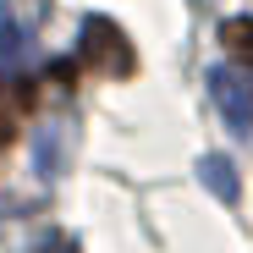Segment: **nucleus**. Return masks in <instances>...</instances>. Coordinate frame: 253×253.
<instances>
[{
    "label": "nucleus",
    "instance_id": "20e7f679",
    "mask_svg": "<svg viewBox=\"0 0 253 253\" xmlns=\"http://www.w3.org/2000/svg\"><path fill=\"white\" fill-rule=\"evenodd\" d=\"M220 44L237 61H253V17H226L220 22Z\"/></svg>",
    "mask_w": 253,
    "mask_h": 253
},
{
    "label": "nucleus",
    "instance_id": "f257e3e1",
    "mask_svg": "<svg viewBox=\"0 0 253 253\" xmlns=\"http://www.w3.org/2000/svg\"><path fill=\"white\" fill-rule=\"evenodd\" d=\"M77 61L99 72V77H132L138 72V55H132V39H126L110 17H88L83 22V39H77Z\"/></svg>",
    "mask_w": 253,
    "mask_h": 253
},
{
    "label": "nucleus",
    "instance_id": "f03ea898",
    "mask_svg": "<svg viewBox=\"0 0 253 253\" xmlns=\"http://www.w3.org/2000/svg\"><path fill=\"white\" fill-rule=\"evenodd\" d=\"M209 88H215V105H220L226 126H231V132H248V126H253V83L242 72L220 66V72H209Z\"/></svg>",
    "mask_w": 253,
    "mask_h": 253
},
{
    "label": "nucleus",
    "instance_id": "423d86ee",
    "mask_svg": "<svg viewBox=\"0 0 253 253\" xmlns=\"http://www.w3.org/2000/svg\"><path fill=\"white\" fill-rule=\"evenodd\" d=\"M50 253H77V248H72V242H55V248H50Z\"/></svg>",
    "mask_w": 253,
    "mask_h": 253
},
{
    "label": "nucleus",
    "instance_id": "39448f33",
    "mask_svg": "<svg viewBox=\"0 0 253 253\" xmlns=\"http://www.w3.org/2000/svg\"><path fill=\"white\" fill-rule=\"evenodd\" d=\"M11 126H17V116H11V105H6V88H0V143L11 138Z\"/></svg>",
    "mask_w": 253,
    "mask_h": 253
},
{
    "label": "nucleus",
    "instance_id": "7ed1b4c3",
    "mask_svg": "<svg viewBox=\"0 0 253 253\" xmlns=\"http://www.w3.org/2000/svg\"><path fill=\"white\" fill-rule=\"evenodd\" d=\"M198 176L209 182V193H215V198H226V204H237V171H231V165H226L220 154H209V160L198 165Z\"/></svg>",
    "mask_w": 253,
    "mask_h": 253
}]
</instances>
